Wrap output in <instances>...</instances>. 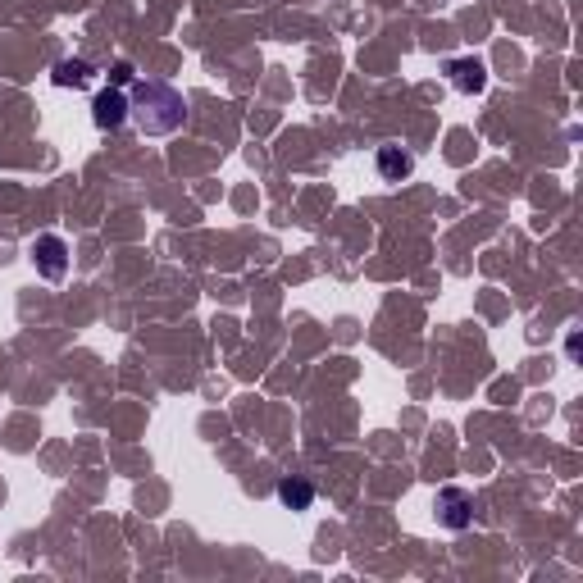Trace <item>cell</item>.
<instances>
[{
    "label": "cell",
    "instance_id": "cell-1",
    "mask_svg": "<svg viewBox=\"0 0 583 583\" xmlns=\"http://www.w3.org/2000/svg\"><path fill=\"white\" fill-rule=\"evenodd\" d=\"M128 119H137L146 137H169L187 123V101L169 82H137L133 101H128Z\"/></svg>",
    "mask_w": 583,
    "mask_h": 583
},
{
    "label": "cell",
    "instance_id": "cell-2",
    "mask_svg": "<svg viewBox=\"0 0 583 583\" xmlns=\"http://www.w3.org/2000/svg\"><path fill=\"white\" fill-rule=\"evenodd\" d=\"M433 515L442 529H470L474 524V497L465 488H442L433 497Z\"/></svg>",
    "mask_w": 583,
    "mask_h": 583
},
{
    "label": "cell",
    "instance_id": "cell-3",
    "mask_svg": "<svg viewBox=\"0 0 583 583\" xmlns=\"http://www.w3.org/2000/svg\"><path fill=\"white\" fill-rule=\"evenodd\" d=\"M32 265H37V274L46 278V283H60V278L69 274V246H64V237H55V233L37 237V246H32Z\"/></svg>",
    "mask_w": 583,
    "mask_h": 583
},
{
    "label": "cell",
    "instance_id": "cell-4",
    "mask_svg": "<svg viewBox=\"0 0 583 583\" xmlns=\"http://www.w3.org/2000/svg\"><path fill=\"white\" fill-rule=\"evenodd\" d=\"M123 119H128V96L119 87H101L92 101V123L101 133H114V128H123Z\"/></svg>",
    "mask_w": 583,
    "mask_h": 583
},
{
    "label": "cell",
    "instance_id": "cell-5",
    "mask_svg": "<svg viewBox=\"0 0 583 583\" xmlns=\"http://www.w3.org/2000/svg\"><path fill=\"white\" fill-rule=\"evenodd\" d=\"M447 82H451V87H456L461 96H479L483 87H488V69H483V60L465 55V60H451V64H447Z\"/></svg>",
    "mask_w": 583,
    "mask_h": 583
},
{
    "label": "cell",
    "instance_id": "cell-6",
    "mask_svg": "<svg viewBox=\"0 0 583 583\" xmlns=\"http://www.w3.org/2000/svg\"><path fill=\"white\" fill-rule=\"evenodd\" d=\"M379 174L388 178V183H401V178L415 174V155L401 151V146H383L379 151Z\"/></svg>",
    "mask_w": 583,
    "mask_h": 583
},
{
    "label": "cell",
    "instance_id": "cell-7",
    "mask_svg": "<svg viewBox=\"0 0 583 583\" xmlns=\"http://www.w3.org/2000/svg\"><path fill=\"white\" fill-rule=\"evenodd\" d=\"M278 502H283L287 511H310V506H315V483L283 479V483H278Z\"/></svg>",
    "mask_w": 583,
    "mask_h": 583
},
{
    "label": "cell",
    "instance_id": "cell-8",
    "mask_svg": "<svg viewBox=\"0 0 583 583\" xmlns=\"http://www.w3.org/2000/svg\"><path fill=\"white\" fill-rule=\"evenodd\" d=\"M92 78H96V69L87 60H64V64H55V82H60V87H87Z\"/></svg>",
    "mask_w": 583,
    "mask_h": 583
}]
</instances>
